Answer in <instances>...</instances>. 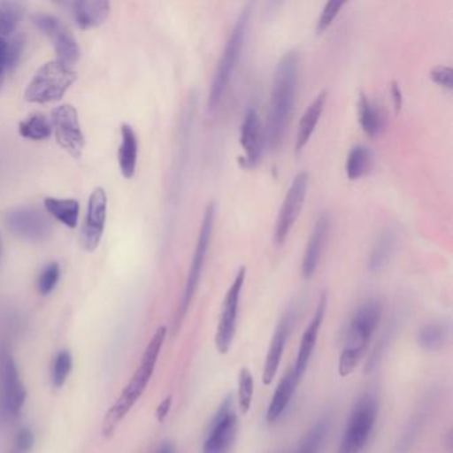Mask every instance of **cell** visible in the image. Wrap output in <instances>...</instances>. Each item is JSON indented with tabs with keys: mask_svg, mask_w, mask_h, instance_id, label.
Segmentation results:
<instances>
[{
	"mask_svg": "<svg viewBox=\"0 0 453 453\" xmlns=\"http://www.w3.org/2000/svg\"><path fill=\"white\" fill-rule=\"evenodd\" d=\"M299 55L288 52L280 58L275 68L267 112L266 142L272 150L282 142L296 104L299 81Z\"/></svg>",
	"mask_w": 453,
	"mask_h": 453,
	"instance_id": "cell-1",
	"label": "cell"
},
{
	"mask_svg": "<svg viewBox=\"0 0 453 453\" xmlns=\"http://www.w3.org/2000/svg\"><path fill=\"white\" fill-rule=\"evenodd\" d=\"M253 4H248L238 15L234 27L230 33L229 39L225 44L221 59L214 71L213 81H211V92H209L208 111L211 113L216 112L219 105L224 102L225 95L232 83L233 76L237 70L248 38L249 27H250L251 17H253Z\"/></svg>",
	"mask_w": 453,
	"mask_h": 453,
	"instance_id": "cell-2",
	"label": "cell"
},
{
	"mask_svg": "<svg viewBox=\"0 0 453 453\" xmlns=\"http://www.w3.org/2000/svg\"><path fill=\"white\" fill-rule=\"evenodd\" d=\"M381 314L383 307L380 302L370 299L360 304L349 318L344 335L343 351L339 357V375L349 376L354 372L380 323Z\"/></svg>",
	"mask_w": 453,
	"mask_h": 453,
	"instance_id": "cell-3",
	"label": "cell"
},
{
	"mask_svg": "<svg viewBox=\"0 0 453 453\" xmlns=\"http://www.w3.org/2000/svg\"><path fill=\"white\" fill-rule=\"evenodd\" d=\"M166 338V327H160L153 335L152 341L148 344L142 363L134 372V378L129 381L128 386L124 388L123 394L119 397L118 402L111 408L110 413L104 421V434H110L115 426L123 420L124 416L136 404L142 392L147 388L148 383L152 379L157 365L158 357L163 349L164 342Z\"/></svg>",
	"mask_w": 453,
	"mask_h": 453,
	"instance_id": "cell-4",
	"label": "cell"
},
{
	"mask_svg": "<svg viewBox=\"0 0 453 453\" xmlns=\"http://www.w3.org/2000/svg\"><path fill=\"white\" fill-rule=\"evenodd\" d=\"M378 413L376 397L372 394L362 395L349 413L338 453H362L372 436Z\"/></svg>",
	"mask_w": 453,
	"mask_h": 453,
	"instance_id": "cell-5",
	"label": "cell"
},
{
	"mask_svg": "<svg viewBox=\"0 0 453 453\" xmlns=\"http://www.w3.org/2000/svg\"><path fill=\"white\" fill-rule=\"evenodd\" d=\"M78 75L73 68L54 60L39 68L25 92V99L35 104L59 102L75 83Z\"/></svg>",
	"mask_w": 453,
	"mask_h": 453,
	"instance_id": "cell-6",
	"label": "cell"
},
{
	"mask_svg": "<svg viewBox=\"0 0 453 453\" xmlns=\"http://www.w3.org/2000/svg\"><path fill=\"white\" fill-rule=\"evenodd\" d=\"M214 219H216V205L209 203L203 211V222H201L200 233H198L197 243L195 253L190 262L189 273L185 282L184 293H182L181 303H180L179 314H177L176 326L184 319L195 298L196 291L200 285L203 269H205L206 258L211 249V237H213Z\"/></svg>",
	"mask_w": 453,
	"mask_h": 453,
	"instance_id": "cell-7",
	"label": "cell"
},
{
	"mask_svg": "<svg viewBox=\"0 0 453 453\" xmlns=\"http://www.w3.org/2000/svg\"><path fill=\"white\" fill-rule=\"evenodd\" d=\"M4 226L15 237L27 242H46L52 234L49 216L36 206H18L7 211Z\"/></svg>",
	"mask_w": 453,
	"mask_h": 453,
	"instance_id": "cell-8",
	"label": "cell"
},
{
	"mask_svg": "<svg viewBox=\"0 0 453 453\" xmlns=\"http://www.w3.org/2000/svg\"><path fill=\"white\" fill-rule=\"evenodd\" d=\"M238 418L232 395L224 402L211 418L203 441V453H227L237 434Z\"/></svg>",
	"mask_w": 453,
	"mask_h": 453,
	"instance_id": "cell-9",
	"label": "cell"
},
{
	"mask_svg": "<svg viewBox=\"0 0 453 453\" xmlns=\"http://www.w3.org/2000/svg\"><path fill=\"white\" fill-rule=\"evenodd\" d=\"M246 269L241 267L235 275L230 288H227L222 303L221 318L219 320L216 331V349L221 355L227 354L233 341H234L235 331H237L238 309H240L241 293L245 285Z\"/></svg>",
	"mask_w": 453,
	"mask_h": 453,
	"instance_id": "cell-10",
	"label": "cell"
},
{
	"mask_svg": "<svg viewBox=\"0 0 453 453\" xmlns=\"http://www.w3.org/2000/svg\"><path fill=\"white\" fill-rule=\"evenodd\" d=\"M25 402L26 389L14 357L9 351L0 352V412L15 418Z\"/></svg>",
	"mask_w": 453,
	"mask_h": 453,
	"instance_id": "cell-11",
	"label": "cell"
},
{
	"mask_svg": "<svg viewBox=\"0 0 453 453\" xmlns=\"http://www.w3.org/2000/svg\"><path fill=\"white\" fill-rule=\"evenodd\" d=\"M36 27L49 36L57 51L58 62L73 67L81 59V47L70 30L59 18L49 14H38L33 18Z\"/></svg>",
	"mask_w": 453,
	"mask_h": 453,
	"instance_id": "cell-12",
	"label": "cell"
},
{
	"mask_svg": "<svg viewBox=\"0 0 453 453\" xmlns=\"http://www.w3.org/2000/svg\"><path fill=\"white\" fill-rule=\"evenodd\" d=\"M51 124L58 144L67 150L73 157L81 158L86 147V139L81 131L78 110L71 104L55 108L52 111Z\"/></svg>",
	"mask_w": 453,
	"mask_h": 453,
	"instance_id": "cell-13",
	"label": "cell"
},
{
	"mask_svg": "<svg viewBox=\"0 0 453 453\" xmlns=\"http://www.w3.org/2000/svg\"><path fill=\"white\" fill-rule=\"evenodd\" d=\"M307 188H309V176L307 173H299L291 182L285 200L278 211L275 222L274 241L277 245H283L288 233L293 229L306 201Z\"/></svg>",
	"mask_w": 453,
	"mask_h": 453,
	"instance_id": "cell-14",
	"label": "cell"
},
{
	"mask_svg": "<svg viewBox=\"0 0 453 453\" xmlns=\"http://www.w3.org/2000/svg\"><path fill=\"white\" fill-rule=\"evenodd\" d=\"M108 198L103 188H96L88 201L86 222L81 232V246L84 250L95 251L102 242L107 222Z\"/></svg>",
	"mask_w": 453,
	"mask_h": 453,
	"instance_id": "cell-15",
	"label": "cell"
},
{
	"mask_svg": "<svg viewBox=\"0 0 453 453\" xmlns=\"http://www.w3.org/2000/svg\"><path fill=\"white\" fill-rule=\"evenodd\" d=\"M264 126L256 108H249L241 123L240 142L245 152V166L253 168L261 161L264 153Z\"/></svg>",
	"mask_w": 453,
	"mask_h": 453,
	"instance_id": "cell-16",
	"label": "cell"
},
{
	"mask_svg": "<svg viewBox=\"0 0 453 453\" xmlns=\"http://www.w3.org/2000/svg\"><path fill=\"white\" fill-rule=\"evenodd\" d=\"M296 307H291L280 318V323H278L277 328H275L274 335H273L272 342H270L269 351H267L266 362H265V386L272 384L273 379L277 375L283 352H285L286 344H288L291 331H293L294 323H296Z\"/></svg>",
	"mask_w": 453,
	"mask_h": 453,
	"instance_id": "cell-17",
	"label": "cell"
},
{
	"mask_svg": "<svg viewBox=\"0 0 453 453\" xmlns=\"http://www.w3.org/2000/svg\"><path fill=\"white\" fill-rule=\"evenodd\" d=\"M330 229V214H320L315 221L314 227H312L311 235H310L309 243H307L306 251H304L303 259H302L301 273L304 280H310L317 273L323 250H325L326 243H327Z\"/></svg>",
	"mask_w": 453,
	"mask_h": 453,
	"instance_id": "cell-18",
	"label": "cell"
},
{
	"mask_svg": "<svg viewBox=\"0 0 453 453\" xmlns=\"http://www.w3.org/2000/svg\"><path fill=\"white\" fill-rule=\"evenodd\" d=\"M326 309H327V296L322 294L317 310H315L311 320H310L303 335H302L296 365H293L294 371H296V376L299 379H302L303 373L306 372L307 367H309L315 344H317L318 336H319L320 327H322L323 319H325Z\"/></svg>",
	"mask_w": 453,
	"mask_h": 453,
	"instance_id": "cell-19",
	"label": "cell"
},
{
	"mask_svg": "<svg viewBox=\"0 0 453 453\" xmlns=\"http://www.w3.org/2000/svg\"><path fill=\"white\" fill-rule=\"evenodd\" d=\"M71 7H73L76 25L81 30L99 27L105 22L111 12L110 2H100V0H81L71 4Z\"/></svg>",
	"mask_w": 453,
	"mask_h": 453,
	"instance_id": "cell-20",
	"label": "cell"
},
{
	"mask_svg": "<svg viewBox=\"0 0 453 453\" xmlns=\"http://www.w3.org/2000/svg\"><path fill=\"white\" fill-rule=\"evenodd\" d=\"M299 380H301V379L296 376V371H294L293 367H291L290 370L286 372V375L280 379V384H278L277 388H275L274 395H273L269 408H267V423H275V421L282 416L286 408L290 404L294 394H296V386H298Z\"/></svg>",
	"mask_w": 453,
	"mask_h": 453,
	"instance_id": "cell-21",
	"label": "cell"
},
{
	"mask_svg": "<svg viewBox=\"0 0 453 453\" xmlns=\"http://www.w3.org/2000/svg\"><path fill=\"white\" fill-rule=\"evenodd\" d=\"M139 158V140L136 132L129 124L121 126V142L119 147L118 160L121 173L126 179H132L136 173Z\"/></svg>",
	"mask_w": 453,
	"mask_h": 453,
	"instance_id": "cell-22",
	"label": "cell"
},
{
	"mask_svg": "<svg viewBox=\"0 0 453 453\" xmlns=\"http://www.w3.org/2000/svg\"><path fill=\"white\" fill-rule=\"evenodd\" d=\"M326 96H327V94L325 91L320 92L312 99L307 110L304 111L303 116L299 121L298 134H296V152L299 153L303 150L307 142L311 139L312 134H314L315 128L319 123L320 116L325 111Z\"/></svg>",
	"mask_w": 453,
	"mask_h": 453,
	"instance_id": "cell-23",
	"label": "cell"
},
{
	"mask_svg": "<svg viewBox=\"0 0 453 453\" xmlns=\"http://www.w3.org/2000/svg\"><path fill=\"white\" fill-rule=\"evenodd\" d=\"M397 243H399V238H397V233L394 229L388 227V229L381 232L378 240H376L375 245H373L370 258H368V270L371 273H379L386 269L387 265L389 264L395 251H396Z\"/></svg>",
	"mask_w": 453,
	"mask_h": 453,
	"instance_id": "cell-24",
	"label": "cell"
},
{
	"mask_svg": "<svg viewBox=\"0 0 453 453\" xmlns=\"http://www.w3.org/2000/svg\"><path fill=\"white\" fill-rule=\"evenodd\" d=\"M44 208L50 216L70 227L75 229L78 226L79 213H81V205L78 200L73 198H55L49 197L44 200Z\"/></svg>",
	"mask_w": 453,
	"mask_h": 453,
	"instance_id": "cell-25",
	"label": "cell"
},
{
	"mask_svg": "<svg viewBox=\"0 0 453 453\" xmlns=\"http://www.w3.org/2000/svg\"><path fill=\"white\" fill-rule=\"evenodd\" d=\"M357 113L360 127L367 136L375 137L380 134L386 126V119L380 108L371 102L365 95H360L357 100Z\"/></svg>",
	"mask_w": 453,
	"mask_h": 453,
	"instance_id": "cell-26",
	"label": "cell"
},
{
	"mask_svg": "<svg viewBox=\"0 0 453 453\" xmlns=\"http://www.w3.org/2000/svg\"><path fill=\"white\" fill-rule=\"evenodd\" d=\"M330 426V415L318 418L317 423L312 424L311 428L302 437L296 453H320L326 440H327Z\"/></svg>",
	"mask_w": 453,
	"mask_h": 453,
	"instance_id": "cell-27",
	"label": "cell"
},
{
	"mask_svg": "<svg viewBox=\"0 0 453 453\" xmlns=\"http://www.w3.org/2000/svg\"><path fill=\"white\" fill-rule=\"evenodd\" d=\"M372 165V153L365 145H355L351 148L346 160V174L349 180L362 179L370 172Z\"/></svg>",
	"mask_w": 453,
	"mask_h": 453,
	"instance_id": "cell-28",
	"label": "cell"
},
{
	"mask_svg": "<svg viewBox=\"0 0 453 453\" xmlns=\"http://www.w3.org/2000/svg\"><path fill=\"white\" fill-rule=\"evenodd\" d=\"M450 335V327L448 323L434 322L424 326L418 331V343L421 349L428 351H436L447 343Z\"/></svg>",
	"mask_w": 453,
	"mask_h": 453,
	"instance_id": "cell-29",
	"label": "cell"
},
{
	"mask_svg": "<svg viewBox=\"0 0 453 453\" xmlns=\"http://www.w3.org/2000/svg\"><path fill=\"white\" fill-rule=\"evenodd\" d=\"M25 15V7L19 2L0 0V38L6 39L17 31Z\"/></svg>",
	"mask_w": 453,
	"mask_h": 453,
	"instance_id": "cell-30",
	"label": "cell"
},
{
	"mask_svg": "<svg viewBox=\"0 0 453 453\" xmlns=\"http://www.w3.org/2000/svg\"><path fill=\"white\" fill-rule=\"evenodd\" d=\"M19 134L33 142H43L52 134V124L42 113H34L19 124Z\"/></svg>",
	"mask_w": 453,
	"mask_h": 453,
	"instance_id": "cell-31",
	"label": "cell"
},
{
	"mask_svg": "<svg viewBox=\"0 0 453 453\" xmlns=\"http://www.w3.org/2000/svg\"><path fill=\"white\" fill-rule=\"evenodd\" d=\"M253 395V373L249 371V368L243 367L240 372V380H238V405L243 413H248V411L250 410Z\"/></svg>",
	"mask_w": 453,
	"mask_h": 453,
	"instance_id": "cell-32",
	"label": "cell"
},
{
	"mask_svg": "<svg viewBox=\"0 0 453 453\" xmlns=\"http://www.w3.org/2000/svg\"><path fill=\"white\" fill-rule=\"evenodd\" d=\"M71 371H73V355L63 349V351L57 355L54 365H52V384L58 387V388L62 387L67 381Z\"/></svg>",
	"mask_w": 453,
	"mask_h": 453,
	"instance_id": "cell-33",
	"label": "cell"
},
{
	"mask_svg": "<svg viewBox=\"0 0 453 453\" xmlns=\"http://www.w3.org/2000/svg\"><path fill=\"white\" fill-rule=\"evenodd\" d=\"M60 280V266L57 262H51L42 270L38 280L39 293L42 296H49L57 288Z\"/></svg>",
	"mask_w": 453,
	"mask_h": 453,
	"instance_id": "cell-34",
	"label": "cell"
},
{
	"mask_svg": "<svg viewBox=\"0 0 453 453\" xmlns=\"http://www.w3.org/2000/svg\"><path fill=\"white\" fill-rule=\"evenodd\" d=\"M344 4H346L344 2H336V0L326 4V6L323 7L322 12H320L319 19H318V33H325V31L333 25L334 19L338 17L339 12H341V9Z\"/></svg>",
	"mask_w": 453,
	"mask_h": 453,
	"instance_id": "cell-35",
	"label": "cell"
},
{
	"mask_svg": "<svg viewBox=\"0 0 453 453\" xmlns=\"http://www.w3.org/2000/svg\"><path fill=\"white\" fill-rule=\"evenodd\" d=\"M452 75V68L447 67V65H437V67H434V70H431L429 78H431V81H434V83H436L437 86L450 91L453 87Z\"/></svg>",
	"mask_w": 453,
	"mask_h": 453,
	"instance_id": "cell-36",
	"label": "cell"
},
{
	"mask_svg": "<svg viewBox=\"0 0 453 453\" xmlns=\"http://www.w3.org/2000/svg\"><path fill=\"white\" fill-rule=\"evenodd\" d=\"M23 47H25V42L19 36L12 39V42L7 41V71L14 70L17 67L20 58H22Z\"/></svg>",
	"mask_w": 453,
	"mask_h": 453,
	"instance_id": "cell-37",
	"label": "cell"
},
{
	"mask_svg": "<svg viewBox=\"0 0 453 453\" xmlns=\"http://www.w3.org/2000/svg\"><path fill=\"white\" fill-rule=\"evenodd\" d=\"M35 437L33 432L28 428H22L18 431L14 440V449L12 453H28L34 447Z\"/></svg>",
	"mask_w": 453,
	"mask_h": 453,
	"instance_id": "cell-38",
	"label": "cell"
},
{
	"mask_svg": "<svg viewBox=\"0 0 453 453\" xmlns=\"http://www.w3.org/2000/svg\"><path fill=\"white\" fill-rule=\"evenodd\" d=\"M7 39L0 38V89L4 87V73L7 71Z\"/></svg>",
	"mask_w": 453,
	"mask_h": 453,
	"instance_id": "cell-39",
	"label": "cell"
},
{
	"mask_svg": "<svg viewBox=\"0 0 453 453\" xmlns=\"http://www.w3.org/2000/svg\"><path fill=\"white\" fill-rule=\"evenodd\" d=\"M172 405V397H166L165 400H164L163 403H161L160 405H158L157 408V418L160 421H163L164 418H166V415L169 413V410H171Z\"/></svg>",
	"mask_w": 453,
	"mask_h": 453,
	"instance_id": "cell-40",
	"label": "cell"
},
{
	"mask_svg": "<svg viewBox=\"0 0 453 453\" xmlns=\"http://www.w3.org/2000/svg\"><path fill=\"white\" fill-rule=\"evenodd\" d=\"M391 92L392 97H394L395 108L400 110L402 108L403 96L402 91H400L399 86L396 83L392 84Z\"/></svg>",
	"mask_w": 453,
	"mask_h": 453,
	"instance_id": "cell-41",
	"label": "cell"
},
{
	"mask_svg": "<svg viewBox=\"0 0 453 453\" xmlns=\"http://www.w3.org/2000/svg\"><path fill=\"white\" fill-rule=\"evenodd\" d=\"M156 453H176V449L172 442H164Z\"/></svg>",
	"mask_w": 453,
	"mask_h": 453,
	"instance_id": "cell-42",
	"label": "cell"
},
{
	"mask_svg": "<svg viewBox=\"0 0 453 453\" xmlns=\"http://www.w3.org/2000/svg\"><path fill=\"white\" fill-rule=\"evenodd\" d=\"M274 453H288V450L282 449V450H277V452Z\"/></svg>",
	"mask_w": 453,
	"mask_h": 453,
	"instance_id": "cell-43",
	"label": "cell"
},
{
	"mask_svg": "<svg viewBox=\"0 0 453 453\" xmlns=\"http://www.w3.org/2000/svg\"><path fill=\"white\" fill-rule=\"evenodd\" d=\"M0 256H2V238H0Z\"/></svg>",
	"mask_w": 453,
	"mask_h": 453,
	"instance_id": "cell-44",
	"label": "cell"
}]
</instances>
